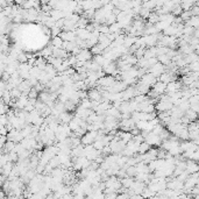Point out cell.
Here are the masks:
<instances>
[{
    "label": "cell",
    "instance_id": "obj_1",
    "mask_svg": "<svg viewBox=\"0 0 199 199\" xmlns=\"http://www.w3.org/2000/svg\"><path fill=\"white\" fill-rule=\"evenodd\" d=\"M156 111L158 113H163V112H169L173 108V104L170 100V97L168 94H163L161 95L160 100L157 101V104L155 105Z\"/></svg>",
    "mask_w": 199,
    "mask_h": 199
},
{
    "label": "cell",
    "instance_id": "obj_2",
    "mask_svg": "<svg viewBox=\"0 0 199 199\" xmlns=\"http://www.w3.org/2000/svg\"><path fill=\"white\" fill-rule=\"evenodd\" d=\"M158 82V78H156L155 76H152V73H149V72H147L143 77H141L140 78V83L141 84H143V85H146V86H148L149 89L150 87H154V85Z\"/></svg>",
    "mask_w": 199,
    "mask_h": 199
},
{
    "label": "cell",
    "instance_id": "obj_3",
    "mask_svg": "<svg viewBox=\"0 0 199 199\" xmlns=\"http://www.w3.org/2000/svg\"><path fill=\"white\" fill-rule=\"evenodd\" d=\"M148 72L152 73V76H155L156 78H160L163 73L167 72V67H165V65H163L162 63L158 62L157 64H155L152 68L149 69V70H148Z\"/></svg>",
    "mask_w": 199,
    "mask_h": 199
},
{
    "label": "cell",
    "instance_id": "obj_4",
    "mask_svg": "<svg viewBox=\"0 0 199 199\" xmlns=\"http://www.w3.org/2000/svg\"><path fill=\"white\" fill-rule=\"evenodd\" d=\"M158 80L164 84H167V85L169 83L176 82V80H177V72H173V71H168L167 70V72L163 73L162 76L158 78Z\"/></svg>",
    "mask_w": 199,
    "mask_h": 199
},
{
    "label": "cell",
    "instance_id": "obj_5",
    "mask_svg": "<svg viewBox=\"0 0 199 199\" xmlns=\"http://www.w3.org/2000/svg\"><path fill=\"white\" fill-rule=\"evenodd\" d=\"M144 141H146L148 144H150L152 147H157V146L161 147V144H162V142H163L162 139H161L158 135H156V134H154L152 132L148 134V136L144 139Z\"/></svg>",
    "mask_w": 199,
    "mask_h": 199
},
{
    "label": "cell",
    "instance_id": "obj_6",
    "mask_svg": "<svg viewBox=\"0 0 199 199\" xmlns=\"http://www.w3.org/2000/svg\"><path fill=\"white\" fill-rule=\"evenodd\" d=\"M97 136H98V132H87L82 137V144H84V146L93 144L95 139H97Z\"/></svg>",
    "mask_w": 199,
    "mask_h": 199
},
{
    "label": "cell",
    "instance_id": "obj_7",
    "mask_svg": "<svg viewBox=\"0 0 199 199\" xmlns=\"http://www.w3.org/2000/svg\"><path fill=\"white\" fill-rule=\"evenodd\" d=\"M182 89H183V84H182V82L176 80V82H173V83L168 84L167 85V93L165 94L170 95V94L176 93V92H178V91H181Z\"/></svg>",
    "mask_w": 199,
    "mask_h": 199
},
{
    "label": "cell",
    "instance_id": "obj_8",
    "mask_svg": "<svg viewBox=\"0 0 199 199\" xmlns=\"http://www.w3.org/2000/svg\"><path fill=\"white\" fill-rule=\"evenodd\" d=\"M136 97V89L135 86H128L127 89L122 92V99L124 101H131Z\"/></svg>",
    "mask_w": 199,
    "mask_h": 199
},
{
    "label": "cell",
    "instance_id": "obj_9",
    "mask_svg": "<svg viewBox=\"0 0 199 199\" xmlns=\"http://www.w3.org/2000/svg\"><path fill=\"white\" fill-rule=\"evenodd\" d=\"M135 121L133 119H127V120H121L120 121V128L124 132H129L131 133L134 128H135Z\"/></svg>",
    "mask_w": 199,
    "mask_h": 199
},
{
    "label": "cell",
    "instance_id": "obj_10",
    "mask_svg": "<svg viewBox=\"0 0 199 199\" xmlns=\"http://www.w3.org/2000/svg\"><path fill=\"white\" fill-rule=\"evenodd\" d=\"M87 93H89V99L91 100V101H99V103L104 101V100H103V94H101V92H100L99 90L90 89L89 91H87Z\"/></svg>",
    "mask_w": 199,
    "mask_h": 199
},
{
    "label": "cell",
    "instance_id": "obj_11",
    "mask_svg": "<svg viewBox=\"0 0 199 199\" xmlns=\"http://www.w3.org/2000/svg\"><path fill=\"white\" fill-rule=\"evenodd\" d=\"M77 59H78L79 62H84V63L89 62V61H92V52H91V50H89V49H83V50L77 55Z\"/></svg>",
    "mask_w": 199,
    "mask_h": 199
},
{
    "label": "cell",
    "instance_id": "obj_12",
    "mask_svg": "<svg viewBox=\"0 0 199 199\" xmlns=\"http://www.w3.org/2000/svg\"><path fill=\"white\" fill-rule=\"evenodd\" d=\"M59 37L64 42H76V40H77L76 31H62Z\"/></svg>",
    "mask_w": 199,
    "mask_h": 199
},
{
    "label": "cell",
    "instance_id": "obj_13",
    "mask_svg": "<svg viewBox=\"0 0 199 199\" xmlns=\"http://www.w3.org/2000/svg\"><path fill=\"white\" fill-rule=\"evenodd\" d=\"M152 90H154L157 94L163 95V94L167 93V84H164V83H162V82H160V80H158V82L154 85Z\"/></svg>",
    "mask_w": 199,
    "mask_h": 199
},
{
    "label": "cell",
    "instance_id": "obj_14",
    "mask_svg": "<svg viewBox=\"0 0 199 199\" xmlns=\"http://www.w3.org/2000/svg\"><path fill=\"white\" fill-rule=\"evenodd\" d=\"M73 116L72 114H70L69 112H64L62 114L59 115V118H58V122H61V125H69L70 124V121L72 120Z\"/></svg>",
    "mask_w": 199,
    "mask_h": 199
},
{
    "label": "cell",
    "instance_id": "obj_15",
    "mask_svg": "<svg viewBox=\"0 0 199 199\" xmlns=\"http://www.w3.org/2000/svg\"><path fill=\"white\" fill-rule=\"evenodd\" d=\"M198 170H199V167L197 162H194V161H188L186 162V173L189 175L198 173Z\"/></svg>",
    "mask_w": 199,
    "mask_h": 199
},
{
    "label": "cell",
    "instance_id": "obj_16",
    "mask_svg": "<svg viewBox=\"0 0 199 199\" xmlns=\"http://www.w3.org/2000/svg\"><path fill=\"white\" fill-rule=\"evenodd\" d=\"M91 34L92 33H90L87 29H77V31H76L77 37L80 39V40H83V41H87L90 37H91Z\"/></svg>",
    "mask_w": 199,
    "mask_h": 199
},
{
    "label": "cell",
    "instance_id": "obj_17",
    "mask_svg": "<svg viewBox=\"0 0 199 199\" xmlns=\"http://www.w3.org/2000/svg\"><path fill=\"white\" fill-rule=\"evenodd\" d=\"M80 122H82V119H79V118H73L72 120L70 121V124H69V127H70V129L71 132H77L80 128Z\"/></svg>",
    "mask_w": 199,
    "mask_h": 199
},
{
    "label": "cell",
    "instance_id": "obj_18",
    "mask_svg": "<svg viewBox=\"0 0 199 199\" xmlns=\"http://www.w3.org/2000/svg\"><path fill=\"white\" fill-rule=\"evenodd\" d=\"M105 115H106V116H113V118H115V119H121L120 110L115 108V107H113V106H112L110 110L105 113Z\"/></svg>",
    "mask_w": 199,
    "mask_h": 199
},
{
    "label": "cell",
    "instance_id": "obj_19",
    "mask_svg": "<svg viewBox=\"0 0 199 199\" xmlns=\"http://www.w3.org/2000/svg\"><path fill=\"white\" fill-rule=\"evenodd\" d=\"M136 40H137V37L135 36H132V35H127L125 37V42H124V46H125L127 49H131L134 44L136 43Z\"/></svg>",
    "mask_w": 199,
    "mask_h": 199
},
{
    "label": "cell",
    "instance_id": "obj_20",
    "mask_svg": "<svg viewBox=\"0 0 199 199\" xmlns=\"http://www.w3.org/2000/svg\"><path fill=\"white\" fill-rule=\"evenodd\" d=\"M77 47H78V46L76 44V42H64L62 49H64V50L67 52H69V54H72L73 50H75Z\"/></svg>",
    "mask_w": 199,
    "mask_h": 199
},
{
    "label": "cell",
    "instance_id": "obj_21",
    "mask_svg": "<svg viewBox=\"0 0 199 199\" xmlns=\"http://www.w3.org/2000/svg\"><path fill=\"white\" fill-rule=\"evenodd\" d=\"M184 59L186 61L188 65H190V64H192V63H194V62H198V61H199V55H197L196 52H192V54H190V55L184 56Z\"/></svg>",
    "mask_w": 199,
    "mask_h": 199
},
{
    "label": "cell",
    "instance_id": "obj_22",
    "mask_svg": "<svg viewBox=\"0 0 199 199\" xmlns=\"http://www.w3.org/2000/svg\"><path fill=\"white\" fill-rule=\"evenodd\" d=\"M185 26L192 27L194 29L199 28V16H192V18L185 23Z\"/></svg>",
    "mask_w": 199,
    "mask_h": 199
},
{
    "label": "cell",
    "instance_id": "obj_23",
    "mask_svg": "<svg viewBox=\"0 0 199 199\" xmlns=\"http://www.w3.org/2000/svg\"><path fill=\"white\" fill-rule=\"evenodd\" d=\"M63 43H64V41H63V40L59 36L52 37L51 46L54 48H56V49H62V48H63Z\"/></svg>",
    "mask_w": 199,
    "mask_h": 199
},
{
    "label": "cell",
    "instance_id": "obj_24",
    "mask_svg": "<svg viewBox=\"0 0 199 199\" xmlns=\"http://www.w3.org/2000/svg\"><path fill=\"white\" fill-rule=\"evenodd\" d=\"M150 149H152V146H150V144H148L146 141L142 142L141 144H140V147H139V154H140V155H144V154H147Z\"/></svg>",
    "mask_w": 199,
    "mask_h": 199
},
{
    "label": "cell",
    "instance_id": "obj_25",
    "mask_svg": "<svg viewBox=\"0 0 199 199\" xmlns=\"http://www.w3.org/2000/svg\"><path fill=\"white\" fill-rule=\"evenodd\" d=\"M148 21H149V23H152V25H156L160 22V14L157 13V12H152V14L149 15L148 18Z\"/></svg>",
    "mask_w": 199,
    "mask_h": 199
},
{
    "label": "cell",
    "instance_id": "obj_26",
    "mask_svg": "<svg viewBox=\"0 0 199 199\" xmlns=\"http://www.w3.org/2000/svg\"><path fill=\"white\" fill-rule=\"evenodd\" d=\"M94 63H97L99 67L104 68L105 63H106V58L104 57V55H97V56H93V59H92Z\"/></svg>",
    "mask_w": 199,
    "mask_h": 199
},
{
    "label": "cell",
    "instance_id": "obj_27",
    "mask_svg": "<svg viewBox=\"0 0 199 199\" xmlns=\"http://www.w3.org/2000/svg\"><path fill=\"white\" fill-rule=\"evenodd\" d=\"M194 5H196V2H193V1H182L181 2V6L184 12H190Z\"/></svg>",
    "mask_w": 199,
    "mask_h": 199
},
{
    "label": "cell",
    "instance_id": "obj_28",
    "mask_svg": "<svg viewBox=\"0 0 199 199\" xmlns=\"http://www.w3.org/2000/svg\"><path fill=\"white\" fill-rule=\"evenodd\" d=\"M185 116H186V118H188V119L191 121V122H194V121H196V119L198 118V113H197V112H194V111H192L191 108H190V110H189L188 112L185 113Z\"/></svg>",
    "mask_w": 199,
    "mask_h": 199
},
{
    "label": "cell",
    "instance_id": "obj_29",
    "mask_svg": "<svg viewBox=\"0 0 199 199\" xmlns=\"http://www.w3.org/2000/svg\"><path fill=\"white\" fill-rule=\"evenodd\" d=\"M150 14H152V10H148V8H146V7H143V6H142L141 10H140V14H139V15L141 16L142 19H148Z\"/></svg>",
    "mask_w": 199,
    "mask_h": 199
},
{
    "label": "cell",
    "instance_id": "obj_30",
    "mask_svg": "<svg viewBox=\"0 0 199 199\" xmlns=\"http://www.w3.org/2000/svg\"><path fill=\"white\" fill-rule=\"evenodd\" d=\"M133 183H134V181L131 177H125L124 179H121V185L125 188H131Z\"/></svg>",
    "mask_w": 199,
    "mask_h": 199
},
{
    "label": "cell",
    "instance_id": "obj_31",
    "mask_svg": "<svg viewBox=\"0 0 199 199\" xmlns=\"http://www.w3.org/2000/svg\"><path fill=\"white\" fill-rule=\"evenodd\" d=\"M142 6L143 7H146V8H148V10H156V7H157V1H146V2H143L142 4Z\"/></svg>",
    "mask_w": 199,
    "mask_h": 199
},
{
    "label": "cell",
    "instance_id": "obj_32",
    "mask_svg": "<svg viewBox=\"0 0 199 199\" xmlns=\"http://www.w3.org/2000/svg\"><path fill=\"white\" fill-rule=\"evenodd\" d=\"M93 147L97 149V150H99V152H103V150H104V148H105V144H104V142H103V140H95L93 143Z\"/></svg>",
    "mask_w": 199,
    "mask_h": 199
},
{
    "label": "cell",
    "instance_id": "obj_33",
    "mask_svg": "<svg viewBox=\"0 0 199 199\" xmlns=\"http://www.w3.org/2000/svg\"><path fill=\"white\" fill-rule=\"evenodd\" d=\"M91 105H92V101H91L89 98L80 100V106L84 107V108H86V110H91Z\"/></svg>",
    "mask_w": 199,
    "mask_h": 199
},
{
    "label": "cell",
    "instance_id": "obj_34",
    "mask_svg": "<svg viewBox=\"0 0 199 199\" xmlns=\"http://www.w3.org/2000/svg\"><path fill=\"white\" fill-rule=\"evenodd\" d=\"M39 95H40V93H39L33 87V89L30 90V92L28 93V98H29V99H36L37 100Z\"/></svg>",
    "mask_w": 199,
    "mask_h": 199
},
{
    "label": "cell",
    "instance_id": "obj_35",
    "mask_svg": "<svg viewBox=\"0 0 199 199\" xmlns=\"http://www.w3.org/2000/svg\"><path fill=\"white\" fill-rule=\"evenodd\" d=\"M189 69L191 72H199V61L198 62H194L192 64L189 65Z\"/></svg>",
    "mask_w": 199,
    "mask_h": 199
}]
</instances>
